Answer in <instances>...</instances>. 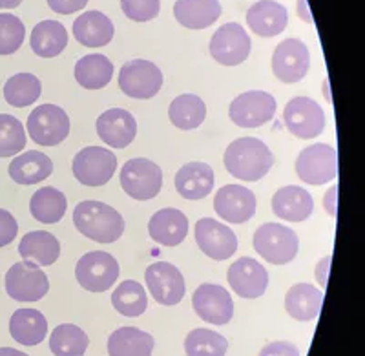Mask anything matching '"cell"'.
Returning a JSON list of instances; mask_svg holds the SVG:
<instances>
[{"mask_svg": "<svg viewBox=\"0 0 365 356\" xmlns=\"http://www.w3.org/2000/svg\"><path fill=\"white\" fill-rule=\"evenodd\" d=\"M113 77V64L106 55L90 54L75 64V81L86 90H101L108 86Z\"/></svg>", "mask_w": 365, "mask_h": 356, "instance_id": "33", "label": "cell"}, {"mask_svg": "<svg viewBox=\"0 0 365 356\" xmlns=\"http://www.w3.org/2000/svg\"><path fill=\"white\" fill-rule=\"evenodd\" d=\"M9 335L19 344L34 347L48 335V320L37 309H19L9 320Z\"/></svg>", "mask_w": 365, "mask_h": 356, "instance_id": "27", "label": "cell"}, {"mask_svg": "<svg viewBox=\"0 0 365 356\" xmlns=\"http://www.w3.org/2000/svg\"><path fill=\"white\" fill-rule=\"evenodd\" d=\"M254 250L272 265H285L298 254L299 238L285 225L263 223L254 232Z\"/></svg>", "mask_w": 365, "mask_h": 356, "instance_id": "3", "label": "cell"}, {"mask_svg": "<svg viewBox=\"0 0 365 356\" xmlns=\"http://www.w3.org/2000/svg\"><path fill=\"white\" fill-rule=\"evenodd\" d=\"M252 42L243 26L237 22L223 24L210 39V55L223 66H237L245 63Z\"/></svg>", "mask_w": 365, "mask_h": 356, "instance_id": "13", "label": "cell"}, {"mask_svg": "<svg viewBox=\"0 0 365 356\" xmlns=\"http://www.w3.org/2000/svg\"><path fill=\"white\" fill-rule=\"evenodd\" d=\"M272 210L282 220L299 223L311 218L314 210V199L305 188L289 185L272 195Z\"/></svg>", "mask_w": 365, "mask_h": 356, "instance_id": "23", "label": "cell"}, {"mask_svg": "<svg viewBox=\"0 0 365 356\" xmlns=\"http://www.w3.org/2000/svg\"><path fill=\"white\" fill-rule=\"evenodd\" d=\"M168 117L172 125L179 130H195L207 117V106L203 99L194 93H182L170 103Z\"/></svg>", "mask_w": 365, "mask_h": 356, "instance_id": "35", "label": "cell"}, {"mask_svg": "<svg viewBox=\"0 0 365 356\" xmlns=\"http://www.w3.org/2000/svg\"><path fill=\"white\" fill-rule=\"evenodd\" d=\"M48 290V276L31 261H19L6 273V293L15 302H38Z\"/></svg>", "mask_w": 365, "mask_h": 356, "instance_id": "8", "label": "cell"}, {"mask_svg": "<svg viewBox=\"0 0 365 356\" xmlns=\"http://www.w3.org/2000/svg\"><path fill=\"white\" fill-rule=\"evenodd\" d=\"M75 39L86 48H103L113 39V22L101 11H86L73 22Z\"/></svg>", "mask_w": 365, "mask_h": 356, "instance_id": "25", "label": "cell"}, {"mask_svg": "<svg viewBox=\"0 0 365 356\" xmlns=\"http://www.w3.org/2000/svg\"><path fill=\"white\" fill-rule=\"evenodd\" d=\"M247 24L259 37H276L289 24L287 8L274 0H259L247 11Z\"/></svg>", "mask_w": 365, "mask_h": 356, "instance_id": "21", "label": "cell"}, {"mask_svg": "<svg viewBox=\"0 0 365 356\" xmlns=\"http://www.w3.org/2000/svg\"><path fill=\"white\" fill-rule=\"evenodd\" d=\"M26 130L17 117L0 113V158H11L26 148Z\"/></svg>", "mask_w": 365, "mask_h": 356, "instance_id": "40", "label": "cell"}, {"mask_svg": "<svg viewBox=\"0 0 365 356\" xmlns=\"http://www.w3.org/2000/svg\"><path fill=\"white\" fill-rule=\"evenodd\" d=\"M75 179L86 187H103L113 178L117 170L115 153L103 146H88L73 158Z\"/></svg>", "mask_w": 365, "mask_h": 356, "instance_id": "7", "label": "cell"}, {"mask_svg": "<svg viewBox=\"0 0 365 356\" xmlns=\"http://www.w3.org/2000/svg\"><path fill=\"white\" fill-rule=\"evenodd\" d=\"M174 17L182 28L205 29L221 17L220 0H178Z\"/></svg>", "mask_w": 365, "mask_h": 356, "instance_id": "28", "label": "cell"}, {"mask_svg": "<svg viewBox=\"0 0 365 356\" xmlns=\"http://www.w3.org/2000/svg\"><path fill=\"white\" fill-rule=\"evenodd\" d=\"M228 283L241 298L256 300L269 287V273L252 258H240L228 269Z\"/></svg>", "mask_w": 365, "mask_h": 356, "instance_id": "19", "label": "cell"}, {"mask_svg": "<svg viewBox=\"0 0 365 356\" xmlns=\"http://www.w3.org/2000/svg\"><path fill=\"white\" fill-rule=\"evenodd\" d=\"M324 303V293L311 283H296L287 290L285 311L298 322H311L318 318Z\"/></svg>", "mask_w": 365, "mask_h": 356, "instance_id": "26", "label": "cell"}, {"mask_svg": "<svg viewBox=\"0 0 365 356\" xmlns=\"http://www.w3.org/2000/svg\"><path fill=\"white\" fill-rule=\"evenodd\" d=\"M97 133L112 148H126L135 139L137 123L128 110L110 108L97 119Z\"/></svg>", "mask_w": 365, "mask_h": 356, "instance_id": "20", "label": "cell"}, {"mask_svg": "<svg viewBox=\"0 0 365 356\" xmlns=\"http://www.w3.org/2000/svg\"><path fill=\"white\" fill-rule=\"evenodd\" d=\"M336 192H338V187L334 185L331 190L325 192V198H324V208L327 210V214L331 215V218H336V195H338Z\"/></svg>", "mask_w": 365, "mask_h": 356, "instance_id": "47", "label": "cell"}, {"mask_svg": "<svg viewBox=\"0 0 365 356\" xmlns=\"http://www.w3.org/2000/svg\"><path fill=\"white\" fill-rule=\"evenodd\" d=\"M228 342L220 332L210 329H194L185 340L187 356H227Z\"/></svg>", "mask_w": 365, "mask_h": 356, "instance_id": "39", "label": "cell"}, {"mask_svg": "<svg viewBox=\"0 0 365 356\" xmlns=\"http://www.w3.org/2000/svg\"><path fill=\"white\" fill-rule=\"evenodd\" d=\"M311 66V54L299 39H285L279 42L272 55V71L282 83L294 84L307 75Z\"/></svg>", "mask_w": 365, "mask_h": 356, "instance_id": "15", "label": "cell"}, {"mask_svg": "<svg viewBox=\"0 0 365 356\" xmlns=\"http://www.w3.org/2000/svg\"><path fill=\"white\" fill-rule=\"evenodd\" d=\"M150 238L163 247H178L188 234V220L178 208H161L150 218Z\"/></svg>", "mask_w": 365, "mask_h": 356, "instance_id": "22", "label": "cell"}, {"mask_svg": "<svg viewBox=\"0 0 365 356\" xmlns=\"http://www.w3.org/2000/svg\"><path fill=\"white\" fill-rule=\"evenodd\" d=\"M26 28L22 21L9 13H0V55H13L24 44Z\"/></svg>", "mask_w": 365, "mask_h": 356, "instance_id": "41", "label": "cell"}, {"mask_svg": "<svg viewBox=\"0 0 365 356\" xmlns=\"http://www.w3.org/2000/svg\"><path fill=\"white\" fill-rule=\"evenodd\" d=\"M75 278L90 293H106L119 278V263L104 250L86 253L75 267Z\"/></svg>", "mask_w": 365, "mask_h": 356, "instance_id": "6", "label": "cell"}, {"mask_svg": "<svg viewBox=\"0 0 365 356\" xmlns=\"http://www.w3.org/2000/svg\"><path fill=\"white\" fill-rule=\"evenodd\" d=\"M28 133L37 145H61L70 133V117L61 106L42 104L28 117Z\"/></svg>", "mask_w": 365, "mask_h": 356, "instance_id": "9", "label": "cell"}, {"mask_svg": "<svg viewBox=\"0 0 365 356\" xmlns=\"http://www.w3.org/2000/svg\"><path fill=\"white\" fill-rule=\"evenodd\" d=\"M120 187L137 201L154 199L161 192L163 170L150 159H130L120 170Z\"/></svg>", "mask_w": 365, "mask_h": 356, "instance_id": "4", "label": "cell"}, {"mask_svg": "<svg viewBox=\"0 0 365 356\" xmlns=\"http://www.w3.org/2000/svg\"><path fill=\"white\" fill-rule=\"evenodd\" d=\"M31 50L42 59H51L63 54L68 46V31L58 21H42L31 31Z\"/></svg>", "mask_w": 365, "mask_h": 356, "instance_id": "32", "label": "cell"}, {"mask_svg": "<svg viewBox=\"0 0 365 356\" xmlns=\"http://www.w3.org/2000/svg\"><path fill=\"white\" fill-rule=\"evenodd\" d=\"M195 315L212 325H227L234 316L232 296L225 287L216 283H203L192 296Z\"/></svg>", "mask_w": 365, "mask_h": 356, "instance_id": "16", "label": "cell"}, {"mask_svg": "<svg viewBox=\"0 0 365 356\" xmlns=\"http://www.w3.org/2000/svg\"><path fill=\"white\" fill-rule=\"evenodd\" d=\"M41 79L34 73H17L4 84V99L9 106L26 108L37 103L41 97Z\"/></svg>", "mask_w": 365, "mask_h": 356, "instance_id": "36", "label": "cell"}, {"mask_svg": "<svg viewBox=\"0 0 365 356\" xmlns=\"http://www.w3.org/2000/svg\"><path fill=\"white\" fill-rule=\"evenodd\" d=\"M223 163L232 178L256 183L270 172L274 165V156L262 139L240 137L227 146Z\"/></svg>", "mask_w": 365, "mask_h": 356, "instance_id": "1", "label": "cell"}, {"mask_svg": "<svg viewBox=\"0 0 365 356\" xmlns=\"http://www.w3.org/2000/svg\"><path fill=\"white\" fill-rule=\"evenodd\" d=\"M0 356H29V355H26V352L13 347H0Z\"/></svg>", "mask_w": 365, "mask_h": 356, "instance_id": "49", "label": "cell"}, {"mask_svg": "<svg viewBox=\"0 0 365 356\" xmlns=\"http://www.w3.org/2000/svg\"><path fill=\"white\" fill-rule=\"evenodd\" d=\"M283 123L298 139H314L325 128V112L311 97H294L283 110Z\"/></svg>", "mask_w": 365, "mask_h": 356, "instance_id": "12", "label": "cell"}, {"mask_svg": "<svg viewBox=\"0 0 365 356\" xmlns=\"http://www.w3.org/2000/svg\"><path fill=\"white\" fill-rule=\"evenodd\" d=\"M120 8L133 22L154 21L161 9V0H120Z\"/></svg>", "mask_w": 365, "mask_h": 356, "instance_id": "42", "label": "cell"}, {"mask_svg": "<svg viewBox=\"0 0 365 356\" xmlns=\"http://www.w3.org/2000/svg\"><path fill=\"white\" fill-rule=\"evenodd\" d=\"M195 243L201 253L216 261L228 260L237 250L236 234L212 218H203L195 223Z\"/></svg>", "mask_w": 365, "mask_h": 356, "instance_id": "18", "label": "cell"}, {"mask_svg": "<svg viewBox=\"0 0 365 356\" xmlns=\"http://www.w3.org/2000/svg\"><path fill=\"white\" fill-rule=\"evenodd\" d=\"M274 113H276V99L269 91L262 90L241 93L228 108L230 121L241 128H259L272 121Z\"/></svg>", "mask_w": 365, "mask_h": 356, "instance_id": "10", "label": "cell"}, {"mask_svg": "<svg viewBox=\"0 0 365 356\" xmlns=\"http://www.w3.org/2000/svg\"><path fill=\"white\" fill-rule=\"evenodd\" d=\"M296 174L303 183L319 187L336 179L338 156L336 150L325 143H316L299 152L296 159Z\"/></svg>", "mask_w": 365, "mask_h": 356, "instance_id": "5", "label": "cell"}, {"mask_svg": "<svg viewBox=\"0 0 365 356\" xmlns=\"http://www.w3.org/2000/svg\"><path fill=\"white\" fill-rule=\"evenodd\" d=\"M112 305L115 307L119 315L128 316V318L141 316L148 307L145 287L139 282H133V280L119 283V287L112 294Z\"/></svg>", "mask_w": 365, "mask_h": 356, "instance_id": "38", "label": "cell"}, {"mask_svg": "<svg viewBox=\"0 0 365 356\" xmlns=\"http://www.w3.org/2000/svg\"><path fill=\"white\" fill-rule=\"evenodd\" d=\"M259 356H302V352L291 342H270L259 351Z\"/></svg>", "mask_w": 365, "mask_h": 356, "instance_id": "44", "label": "cell"}, {"mask_svg": "<svg viewBox=\"0 0 365 356\" xmlns=\"http://www.w3.org/2000/svg\"><path fill=\"white\" fill-rule=\"evenodd\" d=\"M53 172V163L46 153L31 150L13 159L9 165V178L19 185H37Z\"/></svg>", "mask_w": 365, "mask_h": 356, "instance_id": "29", "label": "cell"}, {"mask_svg": "<svg viewBox=\"0 0 365 356\" xmlns=\"http://www.w3.org/2000/svg\"><path fill=\"white\" fill-rule=\"evenodd\" d=\"M73 223L88 240L113 243L125 232L123 215L103 201H81L73 210Z\"/></svg>", "mask_w": 365, "mask_h": 356, "instance_id": "2", "label": "cell"}, {"mask_svg": "<svg viewBox=\"0 0 365 356\" xmlns=\"http://www.w3.org/2000/svg\"><path fill=\"white\" fill-rule=\"evenodd\" d=\"M68 208L66 195L53 187H42L29 199V212L38 223L53 225L63 220Z\"/></svg>", "mask_w": 365, "mask_h": 356, "instance_id": "34", "label": "cell"}, {"mask_svg": "<svg viewBox=\"0 0 365 356\" xmlns=\"http://www.w3.org/2000/svg\"><path fill=\"white\" fill-rule=\"evenodd\" d=\"M163 86V73L158 64L135 59L119 71V88L132 99H152Z\"/></svg>", "mask_w": 365, "mask_h": 356, "instance_id": "11", "label": "cell"}, {"mask_svg": "<svg viewBox=\"0 0 365 356\" xmlns=\"http://www.w3.org/2000/svg\"><path fill=\"white\" fill-rule=\"evenodd\" d=\"M19 254L22 256V260L31 261L35 265L48 267L61 256V243L50 232H28L19 245Z\"/></svg>", "mask_w": 365, "mask_h": 356, "instance_id": "30", "label": "cell"}, {"mask_svg": "<svg viewBox=\"0 0 365 356\" xmlns=\"http://www.w3.org/2000/svg\"><path fill=\"white\" fill-rule=\"evenodd\" d=\"M22 4V0H0V9H13L19 8Z\"/></svg>", "mask_w": 365, "mask_h": 356, "instance_id": "50", "label": "cell"}, {"mask_svg": "<svg viewBox=\"0 0 365 356\" xmlns=\"http://www.w3.org/2000/svg\"><path fill=\"white\" fill-rule=\"evenodd\" d=\"M214 172L207 163H188L175 174V190L181 198L197 201L205 199L214 188Z\"/></svg>", "mask_w": 365, "mask_h": 356, "instance_id": "24", "label": "cell"}, {"mask_svg": "<svg viewBox=\"0 0 365 356\" xmlns=\"http://www.w3.org/2000/svg\"><path fill=\"white\" fill-rule=\"evenodd\" d=\"M214 210L227 223L243 225L254 218L257 210L256 195L241 185H227L214 198Z\"/></svg>", "mask_w": 365, "mask_h": 356, "instance_id": "17", "label": "cell"}, {"mask_svg": "<svg viewBox=\"0 0 365 356\" xmlns=\"http://www.w3.org/2000/svg\"><path fill=\"white\" fill-rule=\"evenodd\" d=\"M146 285H148L150 294L161 305L172 307L178 305L187 293L185 278L181 270L174 267L168 261H155L146 269L145 273Z\"/></svg>", "mask_w": 365, "mask_h": 356, "instance_id": "14", "label": "cell"}, {"mask_svg": "<svg viewBox=\"0 0 365 356\" xmlns=\"http://www.w3.org/2000/svg\"><path fill=\"white\" fill-rule=\"evenodd\" d=\"M298 15L299 17H303V21L305 22H312L311 15H309V11H307V4H305V0H298Z\"/></svg>", "mask_w": 365, "mask_h": 356, "instance_id": "48", "label": "cell"}, {"mask_svg": "<svg viewBox=\"0 0 365 356\" xmlns=\"http://www.w3.org/2000/svg\"><path fill=\"white\" fill-rule=\"evenodd\" d=\"M88 344L86 332L73 323H63L51 331L50 351L55 356H84Z\"/></svg>", "mask_w": 365, "mask_h": 356, "instance_id": "37", "label": "cell"}, {"mask_svg": "<svg viewBox=\"0 0 365 356\" xmlns=\"http://www.w3.org/2000/svg\"><path fill=\"white\" fill-rule=\"evenodd\" d=\"M154 336L137 327H120L108 338L110 356H152Z\"/></svg>", "mask_w": 365, "mask_h": 356, "instance_id": "31", "label": "cell"}, {"mask_svg": "<svg viewBox=\"0 0 365 356\" xmlns=\"http://www.w3.org/2000/svg\"><path fill=\"white\" fill-rule=\"evenodd\" d=\"M19 234V223L11 212L0 208V247L11 243Z\"/></svg>", "mask_w": 365, "mask_h": 356, "instance_id": "43", "label": "cell"}, {"mask_svg": "<svg viewBox=\"0 0 365 356\" xmlns=\"http://www.w3.org/2000/svg\"><path fill=\"white\" fill-rule=\"evenodd\" d=\"M51 11L58 13V15H71L77 13L88 4V0H46Z\"/></svg>", "mask_w": 365, "mask_h": 356, "instance_id": "45", "label": "cell"}, {"mask_svg": "<svg viewBox=\"0 0 365 356\" xmlns=\"http://www.w3.org/2000/svg\"><path fill=\"white\" fill-rule=\"evenodd\" d=\"M329 269H331V254L319 260V263L316 265V280L322 287L327 285V278H329Z\"/></svg>", "mask_w": 365, "mask_h": 356, "instance_id": "46", "label": "cell"}]
</instances>
